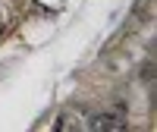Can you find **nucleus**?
<instances>
[{
  "label": "nucleus",
  "instance_id": "nucleus-1",
  "mask_svg": "<svg viewBox=\"0 0 157 132\" xmlns=\"http://www.w3.org/2000/svg\"><path fill=\"white\" fill-rule=\"evenodd\" d=\"M123 126H126V110H123V107H113V110L98 113V116H91V120H88V129H94V132L123 129Z\"/></svg>",
  "mask_w": 157,
  "mask_h": 132
}]
</instances>
